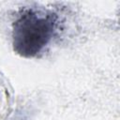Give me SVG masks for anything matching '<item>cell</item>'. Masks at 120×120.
<instances>
[{
	"label": "cell",
	"mask_w": 120,
	"mask_h": 120,
	"mask_svg": "<svg viewBox=\"0 0 120 120\" xmlns=\"http://www.w3.org/2000/svg\"><path fill=\"white\" fill-rule=\"evenodd\" d=\"M60 16L44 7L22 8L12 24V45L22 57H37L44 52L56 36Z\"/></svg>",
	"instance_id": "1"
},
{
	"label": "cell",
	"mask_w": 120,
	"mask_h": 120,
	"mask_svg": "<svg viewBox=\"0 0 120 120\" xmlns=\"http://www.w3.org/2000/svg\"><path fill=\"white\" fill-rule=\"evenodd\" d=\"M11 93L8 82L0 74V120H4L10 110Z\"/></svg>",
	"instance_id": "2"
}]
</instances>
